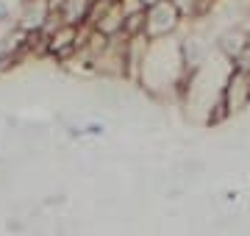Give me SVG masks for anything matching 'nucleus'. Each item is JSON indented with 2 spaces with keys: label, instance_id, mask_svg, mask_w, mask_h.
I'll list each match as a JSON object with an SVG mask.
<instances>
[{
  "label": "nucleus",
  "instance_id": "nucleus-2",
  "mask_svg": "<svg viewBox=\"0 0 250 236\" xmlns=\"http://www.w3.org/2000/svg\"><path fill=\"white\" fill-rule=\"evenodd\" d=\"M223 103H225L228 117H236L245 109H250V75L248 73L231 70L228 81H225V89H223Z\"/></svg>",
  "mask_w": 250,
  "mask_h": 236
},
{
  "label": "nucleus",
  "instance_id": "nucleus-1",
  "mask_svg": "<svg viewBox=\"0 0 250 236\" xmlns=\"http://www.w3.org/2000/svg\"><path fill=\"white\" fill-rule=\"evenodd\" d=\"M181 22H184V17L170 0H159V3L147 6V11H145V34H147V39L172 37L181 28Z\"/></svg>",
  "mask_w": 250,
  "mask_h": 236
},
{
  "label": "nucleus",
  "instance_id": "nucleus-4",
  "mask_svg": "<svg viewBox=\"0 0 250 236\" xmlns=\"http://www.w3.org/2000/svg\"><path fill=\"white\" fill-rule=\"evenodd\" d=\"M89 11H92V0H64L62 9H59V14H62L64 25L81 28V25H86Z\"/></svg>",
  "mask_w": 250,
  "mask_h": 236
},
{
  "label": "nucleus",
  "instance_id": "nucleus-3",
  "mask_svg": "<svg viewBox=\"0 0 250 236\" xmlns=\"http://www.w3.org/2000/svg\"><path fill=\"white\" fill-rule=\"evenodd\" d=\"M248 45H250V34H248V28L245 25H225L223 31L214 37L217 53L225 56L228 61H233V59H236Z\"/></svg>",
  "mask_w": 250,
  "mask_h": 236
}]
</instances>
